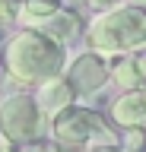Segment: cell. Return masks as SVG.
<instances>
[{"label": "cell", "mask_w": 146, "mask_h": 152, "mask_svg": "<svg viewBox=\"0 0 146 152\" xmlns=\"http://www.w3.org/2000/svg\"><path fill=\"white\" fill-rule=\"evenodd\" d=\"M64 64H67V48H60L35 26L16 28L0 51L3 73L19 89H35L38 83L64 73Z\"/></svg>", "instance_id": "6da1fadb"}, {"label": "cell", "mask_w": 146, "mask_h": 152, "mask_svg": "<svg viewBox=\"0 0 146 152\" xmlns=\"http://www.w3.org/2000/svg\"><path fill=\"white\" fill-rule=\"evenodd\" d=\"M83 41L89 51H95L102 57L134 54V51L146 48V7L124 0L105 13H95L83 32Z\"/></svg>", "instance_id": "7a4b0ae2"}, {"label": "cell", "mask_w": 146, "mask_h": 152, "mask_svg": "<svg viewBox=\"0 0 146 152\" xmlns=\"http://www.w3.org/2000/svg\"><path fill=\"white\" fill-rule=\"evenodd\" d=\"M48 136L67 152H92L98 146H117L121 133L102 111L73 102L48 121Z\"/></svg>", "instance_id": "3957f363"}, {"label": "cell", "mask_w": 146, "mask_h": 152, "mask_svg": "<svg viewBox=\"0 0 146 152\" xmlns=\"http://www.w3.org/2000/svg\"><path fill=\"white\" fill-rule=\"evenodd\" d=\"M0 133L13 146L48 136V114L38 108L32 89H16L0 98Z\"/></svg>", "instance_id": "277c9868"}, {"label": "cell", "mask_w": 146, "mask_h": 152, "mask_svg": "<svg viewBox=\"0 0 146 152\" xmlns=\"http://www.w3.org/2000/svg\"><path fill=\"white\" fill-rule=\"evenodd\" d=\"M64 76L70 79V86L76 89L79 98H92V95L108 89V57L86 48L64 64Z\"/></svg>", "instance_id": "5b68a950"}, {"label": "cell", "mask_w": 146, "mask_h": 152, "mask_svg": "<svg viewBox=\"0 0 146 152\" xmlns=\"http://www.w3.org/2000/svg\"><path fill=\"white\" fill-rule=\"evenodd\" d=\"M108 121L117 130L127 127H146V86L140 89H127V92H114V98L108 102Z\"/></svg>", "instance_id": "8992f818"}, {"label": "cell", "mask_w": 146, "mask_h": 152, "mask_svg": "<svg viewBox=\"0 0 146 152\" xmlns=\"http://www.w3.org/2000/svg\"><path fill=\"white\" fill-rule=\"evenodd\" d=\"M35 28H41L48 38H54L60 48H76L79 41H83L86 22H83V16H79V13H73V10H67V7H60L57 13H51V16L38 19V22H35Z\"/></svg>", "instance_id": "52a82bcc"}, {"label": "cell", "mask_w": 146, "mask_h": 152, "mask_svg": "<svg viewBox=\"0 0 146 152\" xmlns=\"http://www.w3.org/2000/svg\"><path fill=\"white\" fill-rule=\"evenodd\" d=\"M32 95H35L38 108L48 114V121L57 111H64V108H70L73 102H79L76 89L70 86V79L64 73H57V76H51V79H45V83H38L35 89H32Z\"/></svg>", "instance_id": "ba28073f"}, {"label": "cell", "mask_w": 146, "mask_h": 152, "mask_svg": "<svg viewBox=\"0 0 146 152\" xmlns=\"http://www.w3.org/2000/svg\"><path fill=\"white\" fill-rule=\"evenodd\" d=\"M108 86H114L117 92H127V89H140V86H146L143 73H140L136 51H134V54L108 57Z\"/></svg>", "instance_id": "9c48e42d"}, {"label": "cell", "mask_w": 146, "mask_h": 152, "mask_svg": "<svg viewBox=\"0 0 146 152\" xmlns=\"http://www.w3.org/2000/svg\"><path fill=\"white\" fill-rule=\"evenodd\" d=\"M64 7V0H22V22L26 26H35L38 19L51 16V13H57V10Z\"/></svg>", "instance_id": "30bf717a"}, {"label": "cell", "mask_w": 146, "mask_h": 152, "mask_svg": "<svg viewBox=\"0 0 146 152\" xmlns=\"http://www.w3.org/2000/svg\"><path fill=\"white\" fill-rule=\"evenodd\" d=\"M13 152H67L64 146L51 140V136H41V140H32V142H19V146H13Z\"/></svg>", "instance_id": "8fae6325"}, {"label": "cell", "mask_w": 146, "mask_h": 152, "mask_svg": "<svg viewBox=\"0 0 146 152\" xmlns=\"http://www.w3.org/2000/svg\"><path fill=\"white\" fill-rule=\"evenodd\" d=\"M19 16H22V0H0V22L3 26L19 22Z\"/></svg>", "instance_id": "7c38bea8"}, {"label": "cell", "mask_w": 146, "mask_h": 152, "mask_svg": "<svg viewBox=\"0 0 146 152\" xmlns=\"http://www.w3.org/2000/svg\"><path fill=\"white\" fill-rule=\"evenodd\" d=\"M83 3H86V10L95 16V13H105V10L117 7V3H124V0H83Z\"/></svg>", "instance_id": "4fadbf2b"}, {"label": "cell", "mask_w": 146, "mask_h": 152, "mask_svg": "<svg viewBox=\"0 0 146 152\" xmlns=\"http://www.w3.org/2000/svg\"><path fill=\"white\" fill-rule=\"evenodd\" d=\"M136 60H140V73H143V79H146V48L136 51Z\"/></svg>", "instance_id": "5bb4252c"}, {"label": "cell", "mask_w": 146, "mask_h": 152, "mask_svg": "<svg viewBox=\"0 0 146 152\" xmlns=\"http://www.w3.org/2000/svg\"><path fill=\"white\" fill-rule=\"evenodd\" d=\"M0 152H13V142L7 140V136H3V133H0Z\"/></svg>", "instance_id": "9a60e30c"}, {"label": "cell", "mask_w": 146, "mask_h": 152, "mask_svg": "<svg viewBox=\"0 0 146 152\" xmlns=\"http://www.w3.org/2000/svg\"><path fill=\"white\" fill-rule=\"evenodd\" d=\"M92 152H124L121 146H98V149H92Z\"/></svg>", "instance_id": "2e32d148"}, {"label": "cell", "mask_w": 146, "mask_h": 152, "mask_svg": "<svg viewBox=\"0 0 146 152\" xmlns=\"http://www.w3.org/2000/svg\"><path fill=\"white\" fill-rule=\"evenodd\" d=\"M130 3H140V7H146V0H130Z\"/></svg>", "instance_id": "e0dca14e"}]
</instances>
